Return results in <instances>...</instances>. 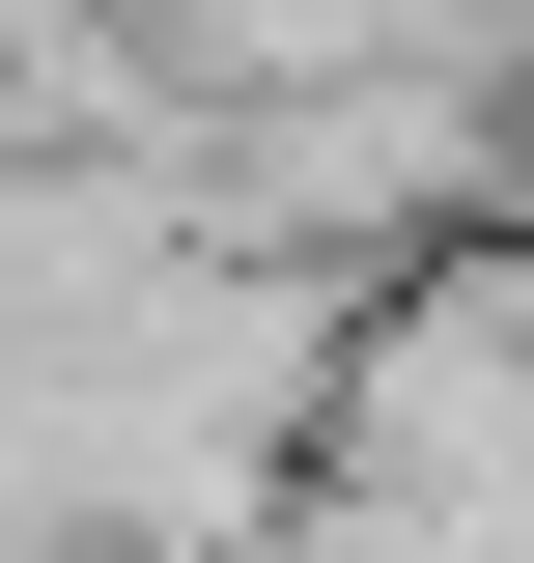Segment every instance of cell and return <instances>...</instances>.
<instances>
[{
  "mask_svg": "<svg viewBox=\"0 0 534 563\" xmlns=\"http://www.w3.org/2000/svg\"><path fill=\"white\" fill-rule=\"evenodd\" d=\"M310 507H394L422 563H534V310H507V254H422V282L337 310Z\"/></svg>",
  "mask_w": 534,
  "mask_h": 563,
  "instance_id": "cell-1",
  "label": "cell"
}]
</instances>
